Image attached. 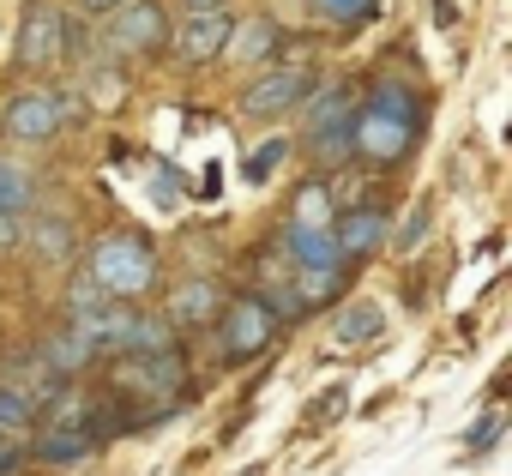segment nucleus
Masks as SVG:
<instances>
[{"label":"nucleus","mask_w":512,"mask_h":476,"mask_svg":"<svg viewBox=\"0 0 512 476\" xmlns=\"http://www.w3.org/2000/svg\"><path fill=\"white\" fill-rule=\"evenodd\" d=\"M223 302H229L223 278H205V272H199V278H175L157 308H163V320H169L175 332H205V326L223 314Z\"/></svg>","instance_id":"11"},{"label":"nucleus","mask_w":512,"mask_h":476,"mask_svg":"<svg viewBox=\"0 0 512 476\" xmlns=\"http://www.w3.org/2000/svg\"><path fill=\"white\" fill-rule=\"evenodd\" d=\"M211 326H217V362H223V368H247V362H260V356L278 344L284 314H278V296L247 290V296H229Z\"/></svg>","instance_id":"3"},{"label":"nucleus","mask_w":512,"mask_h":476,"mask_svg":"<svg viewBox=\"0 0 512 476\" xmlns=\"http://www.w3.org/2000/svg\"><path fill=\"white\" fill-rule=\"evenodd\" d=\"M350 109H356V85H344V79H314V91L302 97V151L320 163V169H344V163H356V151H350Z\"/></svg>","instance_id":"4"},{"label":"nucleus","mask_w":512,"mask_h":476,"mask_svg":"<svg viewBox=\"0 0 512 476\" xmlns=\"http://www.w3.org/2000/svg\"><path fill=\"white\" fill-rule=\"evenodd\" d=\"M109 7H121V0H79V13H85V19H103Z\"/></svg>","instance_id":"27"},{"label":"nucleus","mask_w":512,"mask_h":476,"mask_svg":"<svg viewBox=\"0 0 512 476\" xmlns=\"http://www.w3.org/2000/svg\"><path fill=\"white\" fill-rule=\"evenodd\" d=\"M37 398L31 392H19L13 380H0V434H25V428H37Z\"/></svg>","instance_id":"22"},{"label":"nucleus","mask_w":512,"mask_h":476,"mask_svg":"<svg viewBox=\"0 0 512 476\" xmlns=\"http://www.w3.org/2000/svg\"><path fill=\"white\" fill-rule=\"evenodd\" d=\"M19 254H31L37 266H73L79 260V223H67L61 211H25Z\"/></svg>","instance_id":"14"},{"label":"nucleus","mask_w":512,"mask_h":476,"mask_svg":"<svg viewBox=\"0 0 512 476\" xmlns=\"http://www.w3.org/2000/svg\"><path fill=\"white\" fill-rule=\"evenodd\" d=\"M37 205H43L37 169H31L25 157H7V151H0V211H7V217H25V211H37Z\"/></svg>","instance_id":"18"},{"label":"nucleus","mask_w":512,"mask_h":476,"mask_svg":"<svg viewBox=\"0 0 512 476\" xmlns=\"http://www.w3.org/2000/svg\"><path fill=\"white\" fill-rule=\"evenodd\" d=\"M284 248L296 272H350V260L332 242V223H290L284 229Z\"/></svg>","instance_id":"16"},{"label":"nucleus","mask_w":512,"mask_h":476,"mask_svg":"<svg viewBox=\"0 0 512 476\" xmlns=\"http://www.w3.org/2000/svg\"><path fill=\"white\" fill-rule=\"evenodd\" d=\"M229 31H235V13H229V7H199V13H181V19L169 25V49H175V61H181L187 73H205V67L223 61Z\"/></svg>","instance_id":"10"},{"label":"nucleus","mask_w":512,"mask_h":476,"mask_svg":"<svg viewBox=\"0 0 512 476\" xmlns=\"http://www.w3.org/2000/svg\"><path fill=\"white\" fill-rule=\"evenodd\" d=\"M332 242H338V254L356 266V260H368V254H380L386 242H392V211L380 205V199H362V205H344L338 217H332Z\"/></svg>","instance_id":"12"},{"label":"nucleus","mask_w":512,"mask_h":476,"mask_svg":"<svg viewBox=\"0 0 512 476\" xmlns=\"http://www.w3.org/2000/svg\"><path fill=\"white\" fill-rule=\"evenodd\" d=\"M175 344H181V332L163 320V308L133 302V320H127V344H121V356H151V350H175Z\"/></svg>","instance_id":"19"},{"label":"nucleus","mask_w":512,"mask_h":476,"mask_svg":"<svg viewBox=\"0 0 512 476\" xmlns=\"http://www.w3.org/2000/svg\"><path fill=\"white\" fill-rule=\"evenodd\" d=\"M103 49L115 61H157L169 49V0H121V7H109L103 19Z\"/></svg>","instance_id":"6"},{"label":"nucleus","mask_w":512,"mask_h":476,"mask_svg":"<svg viewBox=\"0 0 512 476\" xmlns=\"http://www.w3.org/2000/svg\"><path fill=\"white\" fill-rule=\"evenodd\" d=\"M386 332V314L374 308V302H350L338 320H332V338L338 344H368V338H380Z\"/></svg>","instance_id":"21"},{"label":"nucleus","mask_w":512,"mask_h":476,"mask_svg":"<svg viewBox=\"0 0 512 476\" xmlns=\"http://www.w3.org/2000/svg\"><path fill=\"white\" fill-rule=\"evenodd\" d=\"M109 380L127 398H163V404H175L187 392V356H181V344L175 350H151V356H115Z\"/></svg>","instance_id":"9"},{"label":"nucleus","mask_w":512,"mask_h":476,"mask_svg":"<svg viewBox=\"0 0 512 476\" xmlns=\"http://www.w3.org/2000/svg\"><path fill=\"white\" fill-rule=\"evenodd\" d=\"M19 242H25V217H7V211H0V260H13Z\"/></svg>","instance_id":"25"},{"label":"nucleus","mask_w":512,"mask_h":476,"mask_svg":"<svg viewBox=\"0 0 512 476\" xmlns=\"http://www.w3.org/2000/svg\"><path fill=\"white\" fill-rule=\"evenodd\" d=\"M109 302H115V296H109V290H103V284H97L85 266L67 278V296H61V308H67V320H73V326H85V320H91L97 308H109Z\"/></svg>","instance_id":"20"},{"label":"nucleus","mask_w":512,"mask_h":476,"mask_svg":"<svg viewBox=\"0 0 512 476\" xmlns=\"http://www.w3.org/2000/svg\"><path fill=\"white\" fill-rule=\"evenodd\" d=\"M103 446V434L97 428H37L31 434V446H25V458H37V464H85L91 452Z\"/></svg>","instance_id":"17"},{"label":"nucleus","mask_w":512,"mask_h":476,"mask_svg":"<svg viewBox=\"0 0 512 476\" xmlns=\"http://www.w3.org/2000/svg\"><path fill=\"white\" fill-rule=\"evenodd\" d=\"M278 49H284V25L272 13H235V31L223 43V61L241 67V73H260V67H272Z\"/></svg>","instance_id":"13"},{"label":"nucleus","mask_w":512,"mask_h":476,"mask_svg":"<svg viewBox=\"0 0 512 476\" xmlns=\"http://www.w3.org/2000/svg\"><path fill=\"white\" fill-rule=\"evenodd\" d=\"M67 7L61 0H25L19 37H13V73L19 79H55L67 67Z\"/></svg>","instance_id":"5"},{"label":"nucleus","mask_w":512,"mask_h":476,"mask_svg":"<svg viewBox=\"0 0 512 476\" xmlns=\"http://www.w3.org/2000/svg\"><path fill=\"white\" fill-rule=\"evenodd\" d=\"M85 272L115 296V302H145L157 284H163V254L145 229L121 223V229H103L97 242L85 248Z\"/></svg>","instance_id":"2"},{"label":"nucleus","mask_w":512,"mask_h":476,"mask_svg":"<svg viewBox=\"0 0 512 476\" xmlns=\"http://www.w3.org/2000/svg\"><path fill=\"white\" fill-rule=\"evenodd\" d=\"M422 139V97L410 79H374L350 109V151L368 169H398Z\"/></svg>","instance_id":"1"},{"label":"nucleus","mask_w":512,"mask_h":476,"mask_svg":"<svg viewBox=\"0 0 512 476\" xmlns=\"http://www.w3.org/2000/svg\"><path fill=\"white\" fill-rule=\"evenodd\" d=\"M181 13H199V7H235V0H175Z\"/></svg>","instance_id":"28"},{"label":"nucleus","mask_w":512,"mask_h":476,"mask_svg":"<svg viewBox=\"0 0 512 476\" xmlns=\"http://www.w3.org/2000/svg\"><path fill=\"white\" fill-rule=\"evenodd\" d=\"M494 434H500V416H482V422L464 434V446H470V452H488V440H494Z\"/></svg>","instance_id":"26"},{"label":"nucleus","mask_w":512,"mask_h":476,"mask_svg":"<svg viewBox=\"0 0 512 476\" xmlns=\"http://www.w3.org/2000/svg\"><path fill=\"white\" fill-rule=\"evenodd\" d=\"M37 356L49 362V374H55V380H85V374H97V368H103V356L91 350V338H85L73 320H61V332H49V338L37 344Z\"/></svg>","instance_id":"15"},{"label":"nucleus","mask_w":512,"mask_h":476,"mask_svg":"<svg viewBox=\"0 0 512 476\" xmlns=\"http://www.w3.org/2000/svg\"><path fill=\"white\" fill-rule=\"evenodd\" d=\"M308 7H314L326 25H338V31H356V25H368V19H374L380 0H308Z\"/></svg>","instance_id":"23"},{"label":"nucleus","mask_w":512,"mask_h":476,"mask_svg":"<svg viewBox=\"0 0 512 476\" xmlns=\"http://www.w3.org/2000/svg\"><path fill=\"white\" fill-rule=\"evenodd\" d=\"M314 67H302V61H272V67H260L253 73V85L241 91V121H284V115H296L302 109V97L314 91Z\"/></svg>","instance_id":"8"},{"label":"nucleus","mask_w":512,"mask_h":476,"mask_svg":"<svg viewBox=\"0 0 512 476\" xmlns=\"http://www.w3.org/2000/svg\"><path fill=\"white\" fill-rule=\"evenodd\" d=\"M0 133L13 145H55L67 133L61 103H55V79H19L0 103Z\"/></svg>","instance_id":"7"},{"label":"nucleus","mask_w":512,"mask_h":476,"mask_svg":"<svg viewBox=\"0 0 512 476\" xmlns=\"http://www.w3.org/2000/svg\"><path fill=\"white\" fill-rule=\"evenodd\" d=\"M290 223H332V187L326 181H308L296 193V217Z\"/></svg>","instance_id":"24"}]
</instances>
